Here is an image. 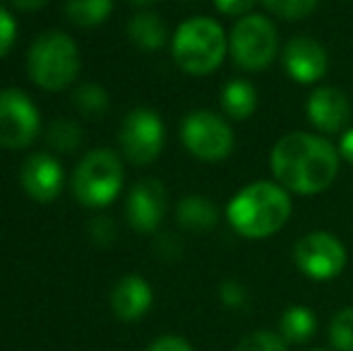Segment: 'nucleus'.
I'll use <instances>...</instances> for the list:
<instances>
[{
	"mask_svg": "<svg viewBox=\"0 0 353 351\" xmlns=\"http://www.w3.org/2000/svg\"><path fill=\"white\" fill-rule=\"evenodd\" d=\"M339 150L315 132H286L270 154L274 181L291 195H320L339 174Z\"/></svg>",
	"mask_w": 353,
	"mask_h": 351,
	"instance_id": "1",
	"label": "nucleus"
},
{
	"mask_svg": "<svg viewBox=\"0 0 353 351\" xmlns=\"http://www.w3.org/2000/svg\"><path fill=\"white\" fill-rule=\"evenodd\" d=\"M291 217V192L276 181H255L231 197L226 219L243 239L260 241L283 229Z\"/></svg>",
	"mask_w": 353,
	"mask_h": 351,
	"instance_id": "2",
	"label": "nucleus"
},
{
	"mask_svg": "<svg viewBox=\"0 0 353 351\" xmlns=\"http://www.w3.org/2000/svg\"><path fill=\"white\" fill-rule=\"evenodd\" d=\"M171 53L188 75H210L223 63L228 53V37L212 17H190L171 37Z\"/></svg>",
	"mask_w": 353,
	"mask_h": 351,
	"instance_id": "3",
	"label": "nucleus"
},
{
	"mask_svg": "<svg viewBox=\"0 0 353 351\" xmlns=\"http://www.w3.org/2000/svg\"><path fill=\"white\" fill-rule=\"evenodd\" d=\"M27 70L34 85L46 92H61L70 87L79 72L77 43L65 32L41 34L29 48Z\"/></svg>",
	"mask_w": 353,
	"mask_h": 351,
	"instance_id": "4",
	"label": "nucleus"
},
{
	"mask_svg": "<svg viewBox=\"0 0 353 351\" xmlns=\"http://www.w3.org/2000/svg\"><path fill=\"white\" fill-rule=\"evenodd\" d=\"M279 53V34L265 14H245L228 32V56L241 70L257 72L272 66Z\"/></svg>",
	"mask_w": 353,
	"mask_h": 351,
	"instance_id": "5",
	"label": "nucleus"
},
{
	"mask_svg": "<svg viewBox=\"0 0 353 351\" xmlns=\"http://www.w3.org/2000/svg\"><path fill=\"white\" fill-rule=\"evenodd\" d=\"M123 164L111 150H94L72 174V192L89 210H103L123 188Z\"/></svg>",
	"mask_w": 353,
	"mask_h": 351,
	"instance_id": "6",
	"label": "nucleus"
},
{
	"mask_svg": "<svg viewBox=\"0 0 353 351\" xmlns=\"http://www.w3.org/2000/svg\"><path fill=\"white\" fill-rule=\"evenodd\" d=\"M181 140L200 161H221L233 152V130L219 113L197 108L183 118Z\"/></svg>",
	"mask_w": 353,
	"mask_h": 351,
	"instance_id": "7",
	"label": "nucleus"
},
{
	"mask_svg": "<svg viewBox=\"0 0 353 351\" xmlns=\"http://www.w3.org/2000/svg\"><path fill=\"white\" fill-rule=\"evenodd\" d=\"M293 263L315 281L334 279L346 267V248L330 231H310L293 248Z\"/></svg>",
	"mask_w": 353,
	"mask_h": 351,
	"instance_id": "8",
	"label": "nucleus"
},
{
	"mask_svg": "<svg viewBox=\"0 0 353 351\" xmlns=\"http://www.w3.org/2000/svg\"><path fill=\"white\" fill-rule=\"evenodd\" d=\"M41 128L39 108L22 89H0V147L24 150Z\"/></svg>",
	"mask_w": 353,
	"mask_h": 351,
	"instance_id": "9",
	"label": "nucleus"
},
{
	"mask_svg": "<svg viewBox=\"0 0 353 351\" xmlns=\"http://www.w3.org/2000/svg\"><path fill=\"white\" fill-rule=\"evenodd\" d=\"M121 150L132 164L144 166L152 164L163 150V140H166V130H163V121L159 118L157 111L152 108H135L123 118L121 126Z\"/></svg>",
	"mask_w": 353,
	"mask_h": 351,
	"instance_id": "10",
	"label": "nucleus"
},
{
	"mask_svg": "<svg viewBox=\"0 0 353 351\" xmlns=\"http://www.w3.org/2000/svg\"><path fill=\"white\" fill-rule=\"evenodd\" d=\"M281 63L286 75L298 85H315L330 70L327 48L312 37H293L281 51Z\"/></svg>",
	"mask_w": 353,
	"mask_h": 351,
	"instance_id": "11",
	"label": "nucleus"
},
{
	"mask_svg": "<svg viewBox=\"0 0 353 351\" xmlns=\"http://www.w3.org/2000/svg\"><path fill=\"white\" fill-rule=\"evenodd\" d=\"M168 210V195L166 188L157 178H144L135 183L125 200V217L128 224L137 234H152L159 229Z\"/></svg>",
	"mask_w": 353,
	"mask_h": 351,
	"instance_id": "12",
	"label": "nucleus"
},
{
	"mask_svg": "<svg viewBox=\"0 0 353 351\" xmlns=\"http://www.w3.org/2000/svg\"><path fill=\"white\" fill-rule=\"evenodd\" d=\"M19 183L32 200L51 202L61 195L65 174L56 157L48 152H37L24 159L22 169H19Z\"/></svg>",
	"mask_w": 353,
	"mask_h": 351,
	"instance_id": "13",
	"label": "nucleus"
},
{
	"mask_svg": "<svg viewBox=\"0 0 353 351\" xmlns=\"http://www.w3.org/2000/svg\"><path fill=\"white\" fill-rule=\"evenodd\" d=\"M305 116L317 132L334 135L344 132L351 121V103L346 94L336 87H320L307 97Z\"/></svg>",
	"mask_w": 353,
	"mask_h": 351,
	"instance_id": "14",
	"label": "nucleus"
},
{
	"mask_svg": "<svg viewBox=\"0 0 353 351\" xmlns=\"http://www.w3.org/2000/svg\"><path fill=\"white\" fill-rule=\"evenodd\" d=\"M111 305L121 320H140L152 305V286L137 274H128L113 286Z\"/></svg>",
	"mask_w": 353,
	"mask_h": 351,
	"instance_id": "15",
	"label": "nucleus"
},
{
	"mask_svg": "<svg viewBox=\"0 0 353 351\" xmlns=\"http://www.w3.org/2000/svg\"><path fill=\"white\" fill-rule=\"evenodd\" d=\"M176 219L185 231H192V234H207V231H212L214 226H216L219 210L210 197L188 195L178 202Z\"/></svg>",
	"mask_w": 353,
	"mask_h": 351,
	"instance_id": "16",
	"label": "nucleus"
},
{
	"mask_svg": "<svg viewBox=\"0 0 353 351\" xmlns=\"http://www.w3.org/2000/svg\"><path fill=\"white\" fill-rule=\"evenodd\" d=\"M221 108L233 121H245L257 108V89L243 77H233L221 89Z\"/></svg>",
	"mask_w": 353,
	"mask_h": 351,
	"instance_id": "17",
	"label": "nucleus"
},
{
	"mask_svg": "<svg viewBox=\"0 0 353 351\" xmlns=\"http://www.w3.org/2000/svg\"><path fill=\"white\" fill-rule=\"evenodd\" d=\"M128 37L142 51H159L168 41V29L154 12H140L128 24Z\"/></svg>",
	"mask_w": 353,
	"mask_h": 351,
	"instance_id": "18",
	"label": "nucleus"
},
{
	"mask_svg": "<svg viewBox=\"0 0 353 351\" xmlns=\"http://www.w3.org/2000/svg\"><path fill=\"white\" fill-rule=\"evenodd\" d=\"M317 320L315 313L305 305H291V308L283 310L279 332L288 344H303L315 334Z\"/></svg>",
	"mask_w": 353,
	"mask_h": 351,
	"instance_id": "19",
	"label": "nucleus"
},
{
	"mask_svg": "<svg viewBox=\"0 0 353 351\" xmlns=\"http://www.w3.org/2000/svg\"><path fill=\"white\" fill-rule=\"evenodd\" d=\"M113 0H65V14L77 27H97L106 22Z\"/></svg>",
	"mask_w": 353,
	"mask_h": 351,
	"instance_id": "20",
	"label": "nucleus"
},
{
	"mask_svg": "<svg viewBox=\"0 0 353 351\" xmlns=\"http://www.w3.org/2000/svg\"><path fill=\"white\" fill-rule=\"evenodd\" d=\"M72 103L82 116L89 118H101L108 111V94L101 85H79L72 92Z\"/></svg>",
	"mask_w": 353,
	"mask_h": 351,
	"instance_id": "21",
	"label": "nucleus"
},
{
	"mask_svg": "<svg viewBox=\"0 0 353 351\" xmlns=\"http://www.w3.org/2000/svg\"><path fill=\"white\" fill-rule=\"evenodd\" d=\"M46 142L53 147L56 152H74L79 145H82V130H79L77 123L68 121V118H61V121H53L46 130Z\"/></svg>",
	"mask_w": 353,
	"mask_h": 351,
	"instance_id": "22",
	"label": "nucleus"
},
{
	"mask_svg": "<svg viewBox=\"0 0 353 351\" xmlns=\"http://www.w3.org/2000/svg\"><path fill=\"white\" fill-rule=\"evenodd\" d=\"M274 17L286 19V22H298L307 14L315 12L317 0H260Z\"/></svg>",
	"mask_w": 353,
	"mask_h": 351,
	"instance_id": "23",
	"label": "nucleus"
},
{
	"mask_svg": "<svg viewBox=\"0 0 353 351\" xmlns=\"http://www.w3.org/2000/svg\"><path fill=\"white\" fill-rule=\"evenodd\" d=\"M330 344L334 351H353V308H341L332 318Z\"/></svg>",
	"mask_w": 353,
	"mask_h": 351,
	"instance_id": "24",
	"label": "nucleus"
},
{
	"mask_svg": "<svg viewBox=\"0 0 353 351\" xmlns=\"http://www.w3.org/2000/svg\"><path fill=\"white\" fill-rule=\"evenodd\" d=\"M286 339L281 334H274L270 330H257L238 342L236 351H286Z\"/></svg>",
	"mask_w": 353,
	"mask_h": 351,
	"instance_id": "25",
	"label": "nucleus"
},
{
	"mask_svg": "<svg viewBox=\"0 0 353 351\" xmlns=\"http://www.w3.org/2000/svg\"><path fill=\"white\" fill-rule=\"evenodd\" d=\"M17 39V22L5 8H0V58H5L10 53V48L14 46Z\"/></svg>",
	"mask_w": 353,
	"mask_h": 351,
	"instance_id": "26",
	"label": "nucleus"
},
{
	"mask_svg": "<svg viewBox=\"0 0 353 351\" xmlns=\"http://www.w3.org/2000/svg\"><path fill=\"white\" fill-rule=\"evenodd\" d=\"M257 0H214V8L219 10L226 17H245V14L252 12Z\"/></svg>",
	"mask_w": 353,
	"mask_h": 351,
	"instance_id": "27",
	"label": "nucleus"
},
{
	"mask_svg": "<svg viewBox=\"0 0 353 351\" xmlns=\"http://www.w3.org/2000/svg\"><path fill=\"white\" fill-rule=\"evenodd\" d=\"M89 234H92V239L97 241V243L108 245L116 239V224H113V219H108V217H97V219L89 224Z\"/></svg>",
	"mask_w": 353,
	"mask_h": 351,
	"instance_id": "28",
	"label": "nucleus"
},
{
	"mask_svg": "<svg viewBox=\"0 0 353 351\" xmlns=\"http://www.w3.org/2000/svg\"><path fill=\"white\" fill-rule=\"evenodd\" d=\"M219 294H221V301L228 305V308H241V305L248 301L245 286L238 284V281H233V279L223 281L221 289H219Z\"/></svg>",
	"mask_w": 353,
	"mask_h": 351,
	"instance_id": "29",
	"label": "nucleus"
},
{
	"mask_svg": "<svg viewBox=\"0 0 353 351\" xmlns=\"http://www.w3.org/2000/svg\"><path fill=\"white\" fill-rule=\"evenodd\" d=\"M147 351H192V347L181 337H161V339H157Z\"/></svg>",
	"mask_w": 353,
	"mask_h": 351,
	"instance_id": "30",
	"label": "nucleus"
},
{
	"mask_svg": "<svg viewBox=\"0 0 353 351\" xmlns=\"http://www.w3.org/2000/svg\"><path fill=\"white\" fill-rule=\"evenodd\" d=\"M339 157L344 161L353 164V128H346L341 132V140H339Z\"/></svg>",
	"mask_w": 353,
	"mask_h": 351,
	"instance_id": "31",
	"label": "nucleus"
},
{
	"mask_svg": "<svg viewBox=\"0 0 353 351\" xmlns=\"http://www.w3.org/2000/svg\"><path fill=\"white\" fill-rule=\"evenodd\" d=\"M48 0H12V5L17 10H24V12H32V10H41Z\"/></svg>",
	"mask_w": 353,
	"mask_h": 351,
	"instance_id": "32",
	"label": "nucleus"
},
{
	"mask_svg": "<svg viewBox=\"0 0 353 351\" xmlns=\"http://www.w3.org/2000/svg\"><path fill=\"white\" fill-rule=\"evenodd\" d=\"M130 3H135V5H152V3H157V0H130Z\"/></svg>",
	"mask_w": 353,
	"mask_h": 351,
	"instance_id": "33",
	"label": "nucleus"
},
{
	"mask_svg": "<svg viewBox=\"0 0 353 351\" xmlns=\"http://www.w3.org/2000/svg\"><path fill=\"white\" fill-rule=\"evenodd\" d=\"M312 351H325V349H312Z\"/></svg>",
	"mask_w": 353,
	"mask_h": 351,
	"instance_id": "34",
	"label": "nucleus"
}]
</instances>
